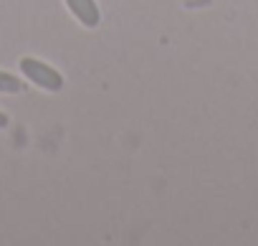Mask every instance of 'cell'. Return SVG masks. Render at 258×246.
I'll use <instances>...</instances> for the list:
<instances>
[{"label":"cell","mask_w":258,"mask_h":246,"mask_svg":"<svg viewBox=\"0 0 258 246\" xmlns=\"http://www.w3.org/2000/svg\"><path fill=\"white\" fill-rule=\"evenodd\" d=\"M23 91V81L16 74L0 71V94H21Z\"/></svg>","instance_id":"3957f363"},{"label":"cell","mask_w":258,"mask_h":246,"mask_svg":"<svg viewBox=\"0 0 258 246\" xmlns=\"http://www.w3.org/2000/svg\"><path fill=\"white\" fill-rule=\"evenodd\" d=\"M66 6L71 11V16L86 26V28H96L101 23V11L96 6V0H66Z\"/></svg>","instance_id":"7a4b0ae2"},{"label":"cell","mask_w":258,"mask_h":246,"mask_svg":"<svg viewBox=\"0 0 258 246\" xmlns=\"http://www.w3.org/2000/svg\"><path fill=\"white\" fill-rule=\"evenodd\" d=\"M21 71L28 81H33L36 86H41L46 91H61V86H63L61 71H56L53 66H48L38 59H31V56L21 59Z\"/></svg>","instance_id":"6da1fadb"},{"label":"cell","mask_w":258,"mask_h":246,"mask_svg":"<svg viewBox=\"0 0 258 246\" xmlns=\"http://www.w3.org/2000/svg\"><path fill=\"white\" fill-rule=\"evenodd\" d=\"M6 125H8V117H6L3 112H0V127H6Z\"/></svg>","instance_id":"277c9868"}]
</instances>
